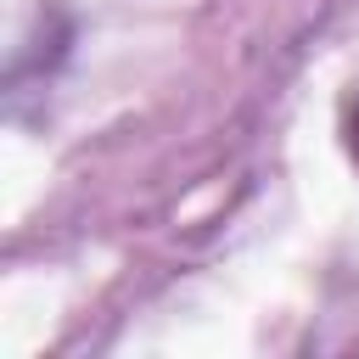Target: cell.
<instances>
[{"mask_svg":"<svg viewBox=\"0 0 359 359\" xmlns=\"http://www.w3.org/2000/svg\"><path fill=\"white\" fill-rule=\"evenodd\" d=\"M348 146H353V157H359V118H353V129H348Z\"/></svg>","mask_w":359,"mask_h":359,"instance_id":"cell-1","label":"cell"}]
</instances>
